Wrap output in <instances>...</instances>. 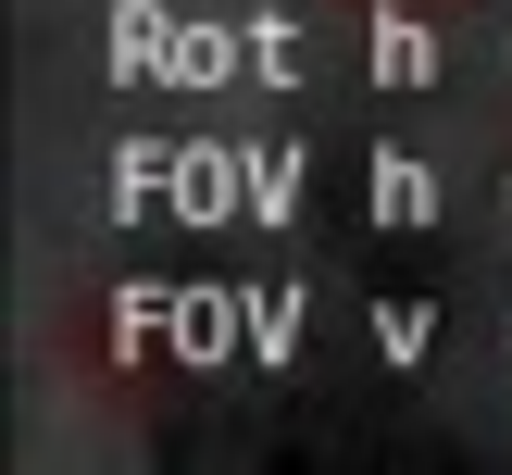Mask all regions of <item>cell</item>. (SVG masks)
Masks as SVG:
<instances>
[{"label":"cell","mask_w":512,"mask_h":475,"mask_svg":"<svg viewBox=\"0 0 512 475\" xmlns=\"http://www.w3.org/2000/svg\"><path fill=\"white\" fill-rule=\"evenodd\" d=\"M488 163H500V188H512V88H500V113H488Z\"/></svg>","instance_id":"6da1fadb"}]
</instances>
